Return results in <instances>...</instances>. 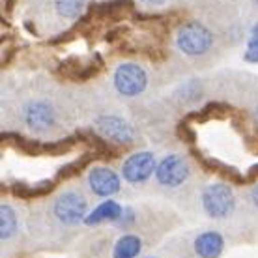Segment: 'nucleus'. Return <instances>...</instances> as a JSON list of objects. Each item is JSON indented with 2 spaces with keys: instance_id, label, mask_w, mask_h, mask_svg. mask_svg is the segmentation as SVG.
<instances>
[{
  "instance_id": "5701e85b",
  "label": "nucleus",
  "mask_w": 258,
  "mask_h": 258,
  "mask_svg": "<svg viewBox=\"0 0 258 258\" xmlns=\"http://www.w3.org/2000/svg\"><path fill=\"white\" fill-rule=\"evenodd\" d=\"M254 116H256V120H258V107H256V110H254Z\"/></svg>"
},
{
  "instance_id": "f8f14e48",
  "label": "nucleus",
  "mask_w": 258,
  "mask_h": 258,
  "mask_svg": "<svg viewBox=\"0 0 258 258\" xmlns=\"http://www.w3.org/2000/svg\"><path fill=\"white\" fill-rule=\"evenodd\" d=\"M60 73L68 79H73V81H88L92 75L97 73V68L94 62H84L83 58L71 56L66 62H62Z\"/></svg>"
},
{
  "instance_id": "aec40b11",
  "label": "nucleus",
  "mask_w": 258,
  "mask_h": 258,
  "mask_svg": "<svg viewBox=\"0 0 258 258\" xmlns=\"http://www.w3.org/2000/svg\"><path fill=\"white\" fill-rule=\"evenodd\" d=\"M144 6H163L167 4V0H141Z\"/></svg>"
},
{
  "instance_id": "7ed1b4c3",
  "label": "nucleus",
  "mask_w": 258,
  "mask_h": 258,
  "mask_svg": "<svg viewBox=\"0 0 258 258\" xmlns=\"http://www.w3.org/2000/svg\"><path fill=\"white\" fill-rule=\"evenodd\" d=\"M52 213L54 217L66 226H75L79 223H84L88 215V200L83 193L75 189H70L54 200L52 204Z\"/></svg>"
},
{
  "instance_id": "9d476101",
  "label": "nucleus",
  "mask_w": 258,
  "mask_h": 258,
  "mask_svg": "<svg viewBox=\"0 0 258 258\" xmlns=\"http://www.w3.org/2000/svg\"><path fill=\"white\" fill-rule=\"evenodd\" d=\"M193 247L199 258H219L225 249V239L215 230H206L195 238Z\"/></svg>"
},
{
  "instance_id": "412c9836",
  "label": "nucleus",
  "mask_w": 258,
  "mask_h": 258,
  "mask_svg": "<svg viewBox=\"0 0 258 258\" xmlns=\"http://www.w3.org/2000/svg\"><path fill=\"white\" fill-rule=\"evenodd\" d=\"M251 202H252V206L258 210V183L252 187V191H251Z\"/></svg>"
},
{
  "instance_id": "dca6fc26",
  "label": "nucleus",
  "mask_w": 258,
  "mask_h": 258,
  "mask_svg": "<svg viewBox=\"0 0 258 258\" xmlns=\"http://www.w3.org/2000/svg\"><path fill=\"white\" fill-rule=\"evenodd\" d=\"M54 6L60 17L64 19H75L83 12L84 0H54Z\"/></svg>"
},
{
  "instance_id": "20e7f679",
  "label": "nucleus",
  "mask_w": 258,
  "mask_h": 258,
  "mask_svg": "<svg viewBox=\"0 0 258 258\" xmlns=\"http://www.w3.org/2000/svg\"><path fill=\"white\" fill-rule=\"evenodd\" d=\"M191 176V165L180 154H168L155 167V180L163 187H180Z\"/></svg>"
},
{
  "instance_id": "f3484780",
  "label": "nucleus",
  "mask_w": 258,
  "mask_h": 258,
  "mask_svg": "<svg viewBox=\"0 0 258 258\" xmlns=\"http://www.w3.org/2000/svg\"><path fill=\"white\" fill-rule=\"evenodd\" d=\"M94 157H97L96 152H90V154H84L81 159H75V161H71L70 165H66V167L60 168L58 172V178L60 180H68V178H71V176H77L81 170H83L88 163L94 159Z\"/></svg>"
},
{
  "instance_id": "423d86ee",
  "label": "nucleus",
  "mask_w": 258,
  "mask_h": 258,
  "mask_svg": "<svg viewBox=\"0 0 258 258\" xmlns=\"http://www.w3.org/2000/svg\"><path fill=\"white\" fill-rule=\"evenodd\" d=\"M94 127L99 135L107 139L112 144H122V146H129L135 142V129L129 122H125L123 118L114 116V114H103L97 116L94 122Z\"/></svg>"
},
{
  "instance_id": "9b49d317",
  "label": "nucleus",
  "mask_w": 258,
  "mask_h": 258,
  "mask_svg": "<svg viewBox=\"0 0 258 258\" xmlns=\"http://www.w3.org/2000/svg\"><path fill=\"white\" fill-rule=\"evenodd\" d=\"M123 213V208L118 204L116 200H103L97 208H94L86 219H84V225L88 226H96L101 225V223H116Z\"/></svg>"
},
{
  "instance_id": "393cba45",
  "label": "nucleus",
  "mask_w": 258,
  "mask_h": 258,
  "mask_svg": "<svg viewBox=\"0 0 258 258\" xmlns=\"http://www.w3.org/2000/svg\"><path fill=\"white\" fill-rule=\"evenodd\" d=\"M150 258H152V256H150Z\"/></svg>"
},
{
  "instance_id": "0eeeda50",
  "label": "nucleus",
  "mask_w": 258,
  "mask_h": 258,
  "mask_svg": "<svg viewBox=\"0 0 258 258\" xmlns=\"http://www.w3.org/2000/svg\"><path fill=\"white\" fill-rule=\"evenodd\" d=\"M23 122L36 133H45L56 123V110L45 99H32L23 107Z\"/></svg>"
},
{
  "instance_id": "1a4fd4ad",
  "label": "nucleus",
  "mask_w": 258,
  "mask_h": 258,
  "mask_svg": "<svg viewBox=\"0 0 258 258\" xmlns=\"http://www.w3.org/2000/svg\"><path fill=\"white\" fill-rule=\"evenodd\" d=\"M88 187L96 197L110 199L122 187L120 176L109 167H92L88 172Z\"/></svg>"
},
{
  "instance_id": "39448f33",
  "label": "nucleus",
  "mask_w": 258,
  "mask_h": 258,
  "mask_svg": "<svg viewBox=\"0 0 258 258\" xmlns=\"http://www.w3.org/2000/svg\"><path fill=\"white\" fill-rule=\"evenodd\" d=\"M114 88L123 97H137L148 86V75L139 64L125 62L120 64L114 71Z\"/></svg>"
},
{
  "instance_id": "6e6552de",
  "label": "nucleus",
  "mask_w": 258,
  "mask_h": 258,
  "mask_svg": "<svg viewBox=\"0 0 258 258\" xmlns=\"http://www.w3.org/2000/svg\"><path fill=\"white\" fill-rule=\"evenodd\" d=\"M155 155L152 152H137V154L129 155L122 165V176L123 180L131 183V185H139L144 183L155 174Z\"/></svg>"
},
{
  "instance_id": "a211bd4d",
  "label": "nucleus",
  "mask_w": 258,
  "mask_h": 258,
  "mask_svg": "<svg viewBox=\"0 0 258 258\" xmlns=\"http://www.w3.org/2000/svg\"><path fill=\"white\" fill-rule=\"evenodd\" d=\"M245 60L247 62H252V64H258V25L252 26L251 38L247 41Z\"/></svg>"
},
{
  "instance_id": "4468645a",
  "label": "nucleus",
  "mask_w": 258,
  "mask_h": 258,
  "mask_svg": "<svg viewBox=\"0 0 258 258\" xmlns=\"http://www.w3.org/2000/svg\"><path fill=\"white\" fill-rule=\"evenodd\" d=\"M142 251V239L137 234H123L112 247V258H137Z\"/></svg>"
},
{
  "instance_id": "b1692460",
  "label": "nucleus",
  "mask_w": 258,
  "mask_h": 258,
  "mask_svg": "<svg viewBox=\"0 0 258 258\" xmlns=\"http://www.w3.org/2000/svg\"><path fill=\"white\" fill-rule=\"evenodd\" d=\"M256 2H258V0H256Z\"/></svg>"
},
{
  "instance_id": "2eb2a0df",
  "label": "nucleus",
  "mask_w": 258,
  "mask_h": 258,
  "mask_svg": "<svg viewBox=\"0 0 258 258\" xmlns=\"http://www.w3.org/2000/svg\"><path fill=\"white\" fill-rule=\"evenodd\" d=\"M17 226H19V223H17L15 210L10 204H2V208H0V238H2V241L13 238L17 232Z\"/></svg>"
},
{
  "instance_id": "4be33fe9",
  "label": "nucleus",
  "mask_w": 258,
  "mask_h": 258,
  "mask_svg": "<svg viewBox=\"0 0 258 258\" xmlns=\"http://www.w3.org/2000/svg\"><path fill=\"white\" fill-rule=\"evenodd\" d=\"M258 176V165H254V167L251 168V172H249V180H254Z\"/></svg>"
},
{
  "instance_id": "f03ea898",
  "label": "nucleus",
  "mask_w": 258,
  "mask_h": 258,
  "mask_svg": "<svg viewBox=\"0 0 258 258\" xmlns=\"http://www.w3.org/2000/svg\"><path fill=\"white\" fill-rule=\"evenodd\" d=\"M202 208L208 217L225 219L236 210V195L226 183H210L202 191Z\"/></svg>"
},
{
  "instance_id": "ddd939ff",
  "label": "nucleus",
  "mask_w": 258,
  "mask_h": 258,
  "mask_svg": "<svg viewBox=\"0 0 258 258\" xmlns=\"http://www.w3.org/2000/svg\"><path fill=\"white\" fill-rule=\"evenodd\" d=\"M52 189H54V181L43 180L38 181V183H15V185H12V193L19 199L32 200L45 197V195L51 193Z\"/></svg>"
},
{
  "instance_id": "6ab92c4d",
  "label": "nucleus",
  "mask_w": 258,
  "mask_h": 258,
  "mask_svg": "<svg viewBox=\"0 0 258 258\" xmlns=\"http://www.w3.org/2000/svg\"><path fill=\"white\" fill-rule=\"evenodd\" d=\"M135 221V212L131 210V208H123V213H122V217L114 223V225H118V226H123V228H127L131 223Z\"/></svg>"
},
{
  "instance_id": "f257e3e1",
  "label": "nucleus",
  "mask_w": 258,
  "mask_h": 258,
  "mask_svg": "<svg viewBox=\"0 0 258 258\" xmlns=\"http://www.w3.org/2000/svg\"><path fill=\"white\" fill-rule=\"evenodd\" d=\"M176 45L187 56H202L213 45V34L199 21H189L180 26Z\"/></svg>"
}]
</instances>
